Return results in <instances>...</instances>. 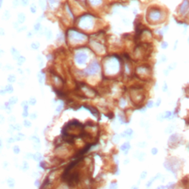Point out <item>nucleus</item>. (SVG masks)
<instances>
[{"mask_svg":"<svg viewBox=\"0 0 189 189\" xmlns=\"http://www.w3.org/2000/svg\"><path fill=\"white\" fill-rule=\"evenodd\" d=\"M162 17V12L158 9H154L149 13V18L153 21H157Z\"/></svg>","mask_w":189,"mask_h":189,"instance_id":"423d86ee","label":"nucleus"},{"mask_svg":"<svg viewBox=\"0 0 189 189\" xmlns=\"http://www.w3.org/2000/svg\"><path fill=\"white\" fill-rule=\"evenodd\" d=\"M61 109H62V104H61L60 106H58V107H57V109H56V112H60V111L61 110Z\"/></svg>","mask_w":189,"mask_h":189,"instance_id":"79ce46f5","label":"nucleus"},{"mask_svg":"<svg viewBox=\"0 0 189 189\" xmlns=\"http://www.w3.org/2000/svg\"><path fill=\"white\" fill-rule=\"evenodd\" d=\"M18 71H19V73H21V74H22V73H23V72H21L22 70H21V69H19V70H18Z\"/></svg>","mask_w":189,"mask_h":189,"instance_id":"13d9d810","label":"nucleus"},{"mask_svg":"<svg viewBox=\"0 0 189 189\" xmlns=\"http://www.w3.org/2000/svg\"><path fill=\"white\" fill-rule=\"evenodd\" d=\"M33 159H34V160H36V161H39L41 159V154L39 153H36L34 155H33Z\"/></svg>","mask_w":189,"mask_h":189,"instance_id":"6ab92c4d","label":"nucleus"},{"mask_svg":"<svg viewBox=\"0 0 189 189\" xmlns=\"http://www.w3.org/2000/svg\"><path fill=\"white\" fill-rule=\"evenodd\" d=\"M117 188V185L116 182H112V183H111L110 185V188H112V189H116Z\"/></svg>","mask_w":189,"mask_h":189,"instance_id":"f704fd0d","label":"nucleus"},{"mask_svg":"<svg viewBox=\"0 0 189 189\" xmlns=\"http://www.w3.org/2000/svg\"><path fill=\"white\" fill-rule=\"evenodd\" d=\"M39 4L40 5V7L44 10V9H45V7H46V2L44 0H39Z\"/></svg>","mask_w":189,"mask_h":189,"instance_id":"4be33fe9","label":"nucleus"},{"mask_svg":"<svg viewBox=\"0 0 189 189\" xmlns=\"http://www.w3.org/2000/svg\"><path fill=\"white\" fill-rule=\"evenodd\" d=\"M129 148H130V144H129V142H126V143H124L123 145L120 146V149L122 151H126L127 150L129 149Z\"/></svg>","mask_w":189,"mask_h":189,"instance_id":"9b49d317","label":"nucleus"},{"mask_svg":"<svg viewBox=\"0 0 189 189\" xmlns=\"http://www.w3.org/2000/svg\"><path fill=\"white\" fill-rule=\"evenodd\" d=\"M28 169H29L28 163H27L26 161L23 162V169H24V170H27Z\"/></svg>","mask_w":189,"mask_h":189,"instance_id":"72a5a7b5","label":"nucleus"},{"mask_svg":"<svg viewBox=\"0 0 189 189\" xmlns=\"http://www.w3.org/2000/svg\"><path fill=\"white\" fill-rule=\"evenodd\" d=\"M146 146V143H144V142H143V143H138V146H140V147H144Z\"/></svg>","mask_w":189,"mask_h":189,"instance_id":"37998d69","label":"nucleus"},{"mask_svg":"<svg viewBox=\"0 0 189 189\" xmlns=\"http://www.w3.org/2000/svg\"><path fill=\"white\" fill-rule=\"evenodd\" d=\"M41 167H42L43 169L45 168V163H41Z\"/></svg>","mask_w":189,"mask_h":189,"instance_id":"603ef678","label":"nucleus"},{"mask_svg":"<svg viewBox=\"0 0 189 189\" xmlns=\"http://www.w3.org/2000/svg\"><path fill=\"white\" fill-rule=\"evenodd\" d=\"M106 72L108 73L116 72L119 69V63L116 59H111L106 63Z\"/></svg>","mask_w":189,"mask_h":189,"instance_id":"7ed1b4c3","label":"nucleus"},{"mask_svg":"<svg viewBox=\"0 0 189 189\" xmlns=\"http://www.w3.org/2000/svg\"><path fill=\"white\" fill-rule=\"evenodd\" d=\"M146 171H143L142 174H141V178H143V179H145L146 178Z\"/></svg>","mask_w":189,"mask_h":189,"instance_id":"a19ab883","label":"nucleus"},{"mask_svg":"<svg viewBox=\"0 0 189 189\" xmlns=\"http://www.w3.org/2000/svg\"><path fill=\"white\" fill-rule=\"evenodd\" d=\"M3 17H4L5 19H9V18H10V13L8 12L7 10H6L5 12L4 13Z\"/></svg>","mask_w":189,"mask_h":189,"instance_id":"2f4dec72","label":"nucleus"},{"mask_svg":"<svg viewBox=\"0 0 189 189\" xmlns=\"http://www.w3.org/2000/svg\"><path fill=\"white\" fill-rule=\"evenodd\" d=\"M30 117L31 119L34 120V119H36V118L37 117V115H36V113H33V114H31V115H30Z\"/></svg>","mask_w":189,"mask_h":189,"instance_id":"58836bf2","label":"nucleus"},{"mask_svg":"<svg viewBox=\"0 0 189 189\" xmlns=\"http://www.w3.org/2000/svg\"><path fill=\"white\" fill-rule=\"evenodd\" d=\"M88 1L92 6H98L100 5H101L103 2L102 0H88Z\"/></svg>","mask_w":189,"mask_h":189,"instance_id":"9d476101","label":"nucleus"},{"mask_svg":"<svg viewBox=\"0 0 189 189\" xmlns=\"http://www.w3.org/2000/svg\"><path fill=\"white\" fill-rule=\"evenodd\" d=\"M25 138V135L23 134H21V133H19V134H18L16 137H15V140H23Z\"/></svg>","mask_w":189,"mask_h":189,"instance_id":"aec40b11","label":"nucleus"},{"mask_svg":"<svg viewBox=\"0 0 189 189\" xmlns=\"http://www.w3.org/2000/svg\"><path fill=\"white\" fill-rule=\"evenodd\" d=\"M69 39L70 41L75 43H79L82 41H85L87 39V36L85 34L81 33L75 30H69Z\"/></svg>","mask_w":189,"mask_h":189,"instance_id":"f03ea898","label":"nucleus"},{"mask_svg":"<svg viewBox=\"0 0 189 189\" xmlns=\"http://www.w3.org/2000/svg\"><path fill=\"white\" fill-rule=\"evenodd\" d=\"M78 25L81 28L84 30H90L93 27L94 21L93 17L90 15H85L82 16L78 22Z\"/></svg>","mask_w":189,"mask_h":189,"instance_id":"f257e3e1","label":"nucleus"},{"mask_svg":"<svg viewBox=\"0 0 189 189\" xmlns=\"http://www.w3.org/2000/svg\"><path fill=\"white\" fill-rule=\"evenodd\" d=\"M48 2L50 5L52 7H57L59 5L60 0H48Z\"/></svg>","mask_w":189,"mask_h":189,"instance_id":"ddd939ff","label":"nucleus"},{"mask_svg":"<svg viewBox=\"0 0 189 189\" xmlns=\"http://www.w3.org/2000/svg\"><path fill=\"white\" fill-rule=\"evenodd\" d=\"M26 28H27V27H26V26H25V27H21V28H19V29L18 32H21V31H23V30H25Z\"/></svg>","mask_w":189,"mask_h":189,"instance_id":"49530a36","label":"nucleus"},{"mask_svg":"<svg viewBox=\"0 0 189 189\" xmlns=\"http://www.w3.org/2000/svg\"><path fill=\"white\" fill-rule=\"evenodd\" d=\"M17 60H18V64L19 65H21L25 61V58L23 57V56H20Z\"/></svg>","mask_w":189,"mask_h":189,"instance_id":"393cba45","label":"nucleus"},{"mask_svg":"<svg viewBox=\"0 0 189 189\" xmlns=\"http://www.w3.org/2000/svg\"><path fill=\"white\" fill-rule=\"evenodd\" d=\"M41 24L40 23H37V24H36L35 25H34V29H35V30L36 31H39L40 30H41Z\"/></svg>","mask_w":189,"mask_h":189,"instance_id":"c756f323","label":"nucleus"},{"mask_svg":"<svg viewBox=\"0 0 189 189\" xmlns=\"http://www.w3.org/2000/svg\"><path fill=\"white\" fill-rule=\"evenodd\" d=\"M27 102H26V101L21 103V106H25V105H27Z\"/></svg>","mask_w":189,"mask_h":189,"instance_id":"6e6d98bb","label":"nucleus"},{"mask_svg":"<svg viewBox=\"0 0 189 189\" xmlns=\"http://www.w3.org/2000/svg\"><path fill=\"white\" fill-rule=\"evenodd\" d=\"M11 52H12V55H13V56L14 57L15 59H18L19 57H20V55H19V52L15 49V48H12L11 49Z\"/></svg>","mask_w":189,"mask_h":189,"instance_id":"4468645a","label":"nucleus"},{"mask_svg":"<svg viewBox=\"0 0 189 189\" xmlns=\"http://www.w3.org/2000/svg\"><path fill=\"white\" fill-rule=\"evenodd\" d=\"M29 104L31 105V106H33V105H35L36 103V99L35 98H30V100H29V101H28Z\"/></svg>","mask_w":189,"mask_h":189,"instance_id":"b1692460","label":"nucleus"},{"mask_svg":"<svg viewBox=\"0 0 189 189\" xmlns=\"http://www.w3.org/2000/svg\"><path fill=\"white\" fill-rule=\"evenodd\" d=\"M38 78H39V83H40L41 84H42V83H43V81H44V75H43L41 73L39 74V75H38Z\"/></svg>","mask_w":189,"mask_h":189,"instance_id":"bb28decb","label":"nucleus"},{"mask_svg":"<svg viewBox=\"0 0 189 189\" xmlns=\"http://www.w3.org/2000/svg\"><path fill=\"white\" fill-rule=\"evenodd\" d=\"M168 46V44L166 43V42H163V44H162V47L163 48H166V47Z\"/></svg>","mask_w":189,"mask_h":189,"instance_id":"a18cd8bd","label":"nucleus"},{"mask_svg":"<svg viewBox=\"0 0 189 189\" xmlns=\"http://www.w3.org/2000/svg\"><path fill=\"white\" fill-rule=\"evenodd\" d=\"M120 106H121V107H124V106L126 105V100L125 99H124V98H122L120 101Z\"/></svg>","mask_w":189,"mask_h":189,"instance_id":"c85d7f7f","label":"nucleus"},{"mask_svg":"<svg viewBox=\"0 0 189 189\" xmlns=\"http://www.w3.org/2000/svg\"><path fill=\"white\" fill-rule=\"evenodd\" d=\"M25 21V15L24 13H19L18 15V21H19V23L21 24V23H23V22Z\"/></svg>","mask_w":189,"mask_h":189,"instance_id":"f8f14e48","label":"nucleus"},{"mask_svg":"<svg viewBox=\"0 0 189 189\" xmlns=\"http://www.w3.org/2000/svg\"><path fill=\"white\" fill-rule=\"evenodd\" d=\"M18 101V98L15 96H13V97H11L10 99H9V104L10 105H13L15 104H16Z\"/></svg>","mask_w":189,"mask_h":189,"instance_id":"f3484780","label":"nucleus"},{"mask_svg":"<svg viewBox=\"0 0 189 189\" xmlns=\"http://www.w3.org/2000/svg\"><path fill=\"white\" fill-rule=\"evenodd\" d=\"M189 13V0H183L179 7V13L185 16Z\"/></svg>","mask_w":189,"mask_h":189,"instance_id":"39448f33","label":"nucleus"},{"mask_svg":"<svg viewBox=\"0 0 189 189\" xmlns=\"http://www.w3.org/2000/svg\"><path fill=\"white\" fill-rule=\"evenodd\" d=\"M21 2L23 6H26L28 4V0H21Z\"/></svg>","mask_w":189,"mask_h":189,"instance_id":"e433bc0d","label":"nucleus"},{"mask_svg":"<svg viewBox=\"0 0 189 189\" xmlns=\"http://www.w3.org/2000/svg\"><path fill=\"white\" fill-rule=\"evenodd\" d=\"M35 185H36V186H39V180H36V182H35Z\"/></svg>","mask_w":189,"mask_h":189,"instance_id":"5fc2aeb1","label":"nucleus"},{"mask_svg":"<svg viewBox=\"0 0 189 189\" xmlns=\"http://www.w3.org/2000/svg\"><path fill=\"white\" fill-rule=\"evenodd\" d=\"M113 141L115 143H118L119 142V140H120V137H119V135H115L114 137H113Z\"/></svg>","mask_w":189,"mask_h":189,"instance_id":"473e14b6","label":"nucleus"},{"mask_svg":"<svg viewBox=\"0 0 189 189\" xmlns=\"http://www.w3.org/2000/svg\"><path fill=\"white\" fill-rule=\"evenodd\" d=\"M44 34L46 35V37H47V39L48 40L52 38V31H51L50 30H49V29H47V28H46L45 30H44Z\"/></svg>","mask_w":189,"mask_h":189,"instance_id":"2eb2a0df","label":"nucleus"},{"mask_svg":"<svg viewBox=\"0 0 189 189\" xmlns=\"http://www.w3.org/2000/svg\"><path fill=\"white\" fill-rule=\"evenodd\" d=\"M13 152H14L16 154H18L20 152V149H19V147L18 146H15L13 147Z\"/></svg>","mask_w":189,"mask_h":189,"instance_id":"cd10ccee","label":"nucleus"},{"mask_svg":"<svg viewBox=\"0 0 189 189\" xmlns=\"http://www.w3.org/2000/svg\"><path fill=\"white\" fill-rule=\"evenodd\" d=\"M100 70V65L96 61H94L92 64H90L84 70V72L86 74V75H94V74H96Z\"/></svg>","mask_w":189,"mask_h":189,"instance_id":"20e7f679","label":"nucleus"},{"mask_svg":"<svg viewBox=\"0 0 189 189\" xmlns=\"http://www.w3.org/2000/svg\"><path fill=\"white\" fill-rule=\"evenodd\" d=\"M21 126L19 124H16V125L15 129H16V130H21Z\"/></svg>","mask_w":189,"mask_h":189,"instance_id":"c03bdc74","label":"nucleus"},{"mask_svg":"<svg viewBox=\"0 0 189 189\" xmlns=\"http://www.w3.org/2000/svg\"><path fill=\"white\" fill-rule=\"evenodd\" d=\"M8 81L10 83H13L16 81V77L14 75H10L8 77Z\"/></svg>","mask_w":189,"mask_h":189,"instance_id":"412c9836","label":"nucleus"},{"mask_svg":"<svg viewBox=\"0 0 189 189\" xmlns=\"http://www.w3.org/2000/svg\"><path fill=\"white\" fill-rule=\"evenodd\" d=\"M1 34L3 36L4 35V31H3V29H1Z\"/></svg>","mask_w":189,"mask_h":189,"instance_id":"bf43d9fd","label":"nucleus"},{"mask_svg":"<svg viewBox=\"0 0 189 189\" xmlns=\"http://www.w3.org/2000/svg\"><path fill=\"white\" fill-rule=\"evenodd\" d=\"M152 104H153V102H152V101H149V102H148L147 106H148V107L151 108V107L152 106Z\"/></svg>","mask_w":189,"mask_h":189,"instance_id":"8fccbe9b","label":"nucleus"},{"mask_svg":"<svg viewBox=\"0 0 189 189\" xmlns=\"http://www.w3.org/2000/svg\"><path fill=\"white\" fill-rule=\"evenodd\" d=\"M27 115H28V112H27V110H24V112H23V113H22V116H23V117H27Z\"/></svg>","mask_w":189,"mask_h":189,"instance_id":"ea45409f","label":"nucleus"},{"mask_svg":"<svg viewBox=\"0 0 189 189\" xmlns=\"http://www.w3.org/2000/svg\"><path fill=\"white\" fill-rule=\"evenodd\" d=\"M33 147H34V149L39 150V149H40V143H36V144H34V145H33Z\"/></svg>","mask_w":189,"mask_h":189,"instance_id":"4c0bfd02","label":"nucleus"},{"mask_svg":"<svg viewBox=\"0 0 189 189\" xmlns=\"http://www.w3.org/2000/svg\"><path fill=\"white\" fill-rule=\"evenodd\" d=\"M5 90H6V92H7L8 93H12V92H13V86H11V85H7V86H6V87H5Z\"/></svg>","mask_w":189,"mask_h":189,"instance_id":"a211bd4d","label":"nucleus"},{"mask_svg":"<svg viewBox=\"0 0 189 189\" xmlns=\"http://www.w3.org/2000/svg\"><path fill=\"white\" fill-rule=\"evenodd\" d=\"M31 47L33 50H38L39 47V42H34L31 44Z\"/></svg>","mask_w":189,"mask_h":189,"instance_id":"5701e85b","label":"nucleus"},{"mask_svg":"<svg viewBox=\"0 0 189 189\" xmlns=\"http://www.w3.org/2000/svg\"><path fill=\"white\" fill-rule=\"evenodd\" d=\"M151 152H152V154H157V150L156 149H154H154L151 150Z\"/></svg>","mask_w":189,"mask_h":189,"instance_id":"de8ad7c7","label":"nucleus"},{"mask_svg":"<svg viewBox=\"0 0 189 189\" xmlns=\"http://www.w3.org/2000/svg\"><path fill=\"white\" fill-rule=\"evenodd\" d=\"M91 45H92V47L94 48V50H95L97 52H98V53H101V52H102L104 50V47L101 45V44H99V43H97V42L91 43Z\"/></svg>","mask_w":189,"mask_h":189,"instance_id":"6e6552de","label":"nucleus"},{"mask_svg":"<svg viewBox=\"0 0 189 189\" xmlns=\"http://www.w3.org/2000/svg\"><path fill=\"white\" fill-rule=\"evenodd\" d=\"M19 0H13V7H16L18 5H19Z\"/></svg>","mask_w":189,"mask_h":189,"instance_id":"c9c22d12","label":"nucleus"},{"mask_svg":"<svg viewBox=\"0 0 189 189\" xmlns=\"http://www.w3.org/2000/svg\"><path fill=\"white\" fill-rule=\"evenodd\" d=\"M86 109H87L88 110H90V112H91V113L94 115V116H95V117H98V110L95 109V108H94V107H92L91 106H84Z\"/></svg>","mask_w":189,"mask_h":189,"instance_id":"1a4fd4ad","label":"nucleus"},{"mask_svg":"<svg viewBox=\"0 0 189 189\" xmlns=\"http://www.w3.org/2000/svg\"><path fill=\"white\" fill-rule=\"evenodd\" d=\"M75 59L78 64H84L86 62L87 55L84 52H78L75 55Z\"/></svg>","mask_w":189,"mask_h":189,"instance_id":"0eeeda50","label":"nucleus"},{"mask_svg":"<svg viewBox=\"0 0 189 189\" xmlns=\"http://www.w3.org/2000/svg\"><path fill=\"white\" fill-rule=\"evenodd\" d=\"M27 38H32V33L31 32L27 33Z\"/></svg>","mask_w":189,"mask_h":189,"instance_id":"3c124183","label":"nucleus"},{"mask_svg":"<svg viewBox=\"0 0 189 189\" xmlns=\"http://www.w3.org/2000/svg\"><path fill=\"white\" fill-rule=\"evenodd\" d=\"M15 120H16V119H15L14 117H10L9 118V121H10V122H11V121H12V122H14Z\"/></svg>","mask_w":189,"mask_h":189,"instance_id":"09e8293b","label":"nucleus"},{"mask_svg":"<svg viewBox=\"0 0 189 189\" xmlns=\"http://www.w3.org/2000/svg\"><path fill=\"white\" fill-rule=\"evenodd\" d=\"M7 182V185H8V186L10 188H14V186H15V181H14V180L13 178H8Z\"/></svg>","mask_w":189,"mask_h":189,"instance_id":"dca6fc26","label":"nucleus"},{"mask_svg":"<svg viewBox=\"0 0 189 189\" xmlns=\"http://www.w3.org/2000/svg\"><path fill=\"white\" fill-rule=\"evenodd\" d=\"M30 11L33 13H35L36 12V7L35 4H32L30 7Z\"/></svg>","mask_w":189,"mask_h":189,"instance_id":"a878e982","label":"nucleus"},{"mask_svg":"<svg viewBox=\"0 0 189 189\" xmlns=\"http://www.w3.org/2000/svg\"><path fill=\"white\" fill-rule=\"evenodd\" d=\"M24 126H25V127H30V126H31V123H30L29 120H25L24 121Z\"/></svg>","mask_w":189,"mask_h":189,"instance_id":"7c9ffc66","label":"nucleus"},{"mask_svg":"<svg viewBox=\"0 0 189 189\" xmlns=\"http://www.w3.org/2000/svg\"><path fill=\"white\" fill-rule=\"evenodd\" d=\"M14 139L13 138H10L9 140H8V143H13V142H14Z\"/></svg>","mask_w":189,"mask_h":189,"instance_id":"864d4df0","label":"nucleus"},{"mask_svg":"<svg viewBox=\"0 0 189 189\" xmlns=\"http://www.w3.org/2000/svg\"><path fill=\"white\" fill-rule=\"evenodd\" d=\"M1 92V94H2V95H4V94H5V92H6V90H5V91H4V90H1V92Z\"/></svg>","mask_w":189,"mask_h":189,"instance_id":"4d7b16f0","label":"nucleus"}]
</instances>
